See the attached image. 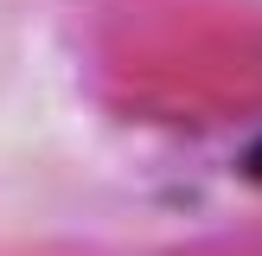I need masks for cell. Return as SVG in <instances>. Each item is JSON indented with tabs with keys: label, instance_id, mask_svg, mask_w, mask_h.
I'll list each match as a JSON object with an SVG mask.
<instances>
[{
	"label": "cell",
	"instance_id": "6da1fadb",
	"mask_svg": "<svg viewBox=\"0 0 262 256\" xmlns=\"http://www.w3.org/2000/svg\"><path fill=\"white\" fill-rule=\"evenodd\" d=\"M243 179H256V186H262V135L243 147Z\"/></svg>",
	"mask_w": 262,
	"mask_h": 256
}]
</instances>
